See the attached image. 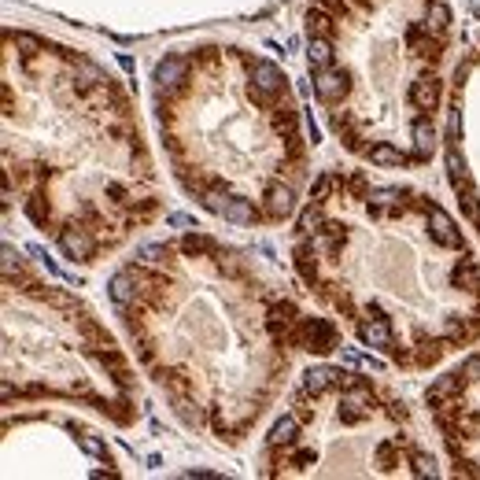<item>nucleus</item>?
Masks as SVG:
<instances>
[{
  "label": "nucleus",
  "instance_id": "obj_1",
  "mask_svg": "<svg viewBox=\"0 0 480 480\" xmlns=\"http://www.w3.org/2000/svg\"><path fill=\"white\" fill-rule=\"evenodd\" d=\"M247 67H252V81H255V89L259 93H267V96H274L277 89H281V71L274 67V63H267V59H247Z\"/></svg>",
  "mask_w": 480,
  "mask_h": 480
},
{
  "label": "nucleus",
  "instance_id": "obj_2",
  "mask_svg": "<svg viewBox=\"0 0 480 480\" xmlns=\"http://www.w3.org/2000/svg\"><path fill=\"white\" fill-rule=\"evenodd\" d=\"M428 226H433V237H436L443 247H458V244H462V237H458L455 222L447 218V211H440V207H428Z\"/></svg>",
  "mask_w": 480,
  "mask_h": 480
},
{
  "label": "nucleus",
  "instance_id": "obj_3",
  "mask_svg": "<svg viewBox=\"0 0 480 480\" xmlns=\"http://www.w3.org/2000/svg\"><path fill=\"white\" fill-rule=\"evenodd\" d=\"M59 247H63V255L74 259V262L93 255V240H89L86 233H81V229H67V233L59 237Z\"/></svg>",
  "mask_w": 480,
  "mask_h": 480
},
{
  "label": "nucleus",
  "instance_id": "obj_4",
  "mask_svg": "<svg viewBox=\"0 0 480 480\" xmlns=\"http://www.w3.org/2000/svg\"><path fill=\"white\" fill-rule=\"evenodd\" d=\"M314 89H318L322 100H336V96H344L347 81H344V74H340V71L322 67V71H318V78H314Z\"/></svg>",
  "mask_w": 480,
  "mask_h": 480
},
{
  "label": "nucleus",
  "instance_id": "obj_5",
  "mask_svg": "<svg viewBox=\"0 0 480 480\" xmlns=\"http://www.w3.org/2000/svg\"><path fill=\"white\" fill-rule=\"evenodd\" d=\"M410 96H414V104H418L421 111H433L436 100H440V89H436L433 78H418V81L410 86Z\"/></svg>",
  "mask_w": 480,
  "mask_h": 480
},
{
  "label": "nucleus",
  "instance_id": "obj_6",
  "mask_svg": "<svg viewBox=\"0 0 480 480\" xmlns=\"http://www.w3.org/2000/svg\"><path fill=\"white\" fill-rule=\"evenodd\" d=\"M358 336L366 347H392V329L385 322H366L358 329Z\"/></svg>",
  "mask_w": 480,
  "mask_h": 480
},
{
  "label": "nucleus",
  "instance_id": "obj_7",
  "mask_svg": "<svg viewBox=\"0 0 480 480\" xmlns=\"http://www.w3.org/2000/svg\"><path fill=\"white\" fill-rule=\"evenodd\" d=\"M344 373H336V370H329V366H310L307 373H303V392H314L318 395L329 380H340Z\"/></svg>",
  "mask_w": 480,
  "mask_h": 480
},
{
  "label": "nucleus",
  "instance_id": "obj_8",
  "mask_svg": "<svg viewBox=\"0 0 480 480\" xmlns=\"http://www.w3.org/2000/svg\"><path fill=\"white\" fill-rule=\"evenodd\" d=\"M181 78H185V63H181V59H163L159 67H156V81H159V89L177 86Z\"/></svg>",
  "mask_w": 480,
  "mask_h": 480
},
{
  "label": "nucleus",
  "instance_id": "obj_9",
  "mask_svg": "<svg viewBox=\"0 0 480 480\" xmlns=\"http://www.w3.org/2000/svg\"><path fill=\"white\" fill-rule=\"evenodd\" d=\"M222 218L233 222V226H252L255 222V207L247 204V200H229L226 211H222Z\"/></svg>",
  "mask_w": 480,
  "mask_h": 480
},
{
  "label": "nucleus",
  "instance_id": "obj_10",
  "mask_svg": "<svg viewBox=\"0 0 480 480\" xmlns=\"http://www.w3.org/2000/svg\"><path fill=\"white\" fill-rule=\"evenodd\" d=\"M107 288H111V300H115V303H129V300H134V295H137L134 274H115Z\"/></svg>",
  "mask_w": 480,
  "mask_h": 480
},
{
  "label": "nucleus",
  "instance_id": "obj_11",
  "mask_svg": "<svg viewBox=\"0 0 480 480\" xmlns=\"http://www.w3.org/2000/svg\"><path fill=\"white\" fill-rule=\"evenodd\" d=\"M414 148H418L421 156H433V148H436V129L428 119H421L418 126H414Z\"/></svg>",
  "mask_w": 480,
  "mask_h": 480
},
{
  "label": "nucleus",
  "instance_id": "obj_12",
  "mask_svg": "<svg viewBox=\"0 0 480 480\" xmlns=\"http://www.w3.org/2000/svg\"><path fill=\"white\" fill-rule=\"evenodd\" d=\"M292 207H295L292 189H288V185H274V189H270V211L281 218V214H292Z\"/></svg>",
  "mask_w": 480,
  "mask_h": 480
},
{
  "label": "nucleus",
  "instance_id": "obj_13",
  "mask_svg": "<svg viewBox=\"0 0 480 480\" xmlns=\"http://www.w3.org/2000/svg\"><path fill=\"white\" fill-rule=\"evenodd\" d=\"M307 56H310V63L314 67H329V59H333V45H329L325 37H310V45H307Z\"/></svg>",
  "mask_w": 480,
  "mask_h": 480
},
{
  "label": "nucleus",
  "instance_id": "obj_14",
  "mask_svg": "<svg viewBox=\"0 0 480 480\" xmlns=\"http://www.w3.org/2000/svg\"><path fill=\"white\" fill-rule=\"evenodd\" d=\"M447 170H451V181H455V189L469 185V181H466V159L458 156V148H455V144L447 148Z\"/></svg>",
  "mask_w": 480,
  "mask_h": 480
},
{
  "label": "nucleus",
  "instance_id": "obj_15",
  "mask_svg": "<svg viewBox=\"0 0 480 480\" xmlns=\"http://www.w3.org/2000/svg\"><path fill=\"white\" fill-rule=\"evenodd\" d=\"M310 344H314V351H329V347H333V325L314 322L310 325Z\"/></svg>",
  "mask_w": 480,
  "mask_h": 480
},
{
  "label": "nucleus",
  "instance_id": "obj_16",
  "mask_svg": "<svg viewBox=\"0 0 480 480\" xmlns=\"http://www.w3.org/2000/svg\"><path fill=\"white\" fill-rule=\"evenodd\" d=\"M370 163H377V167H399L403 156L388 144H377V148H370Z\"/></svg>",
  "mask_w": 480,
  "mask_h": 480
},
{
  "label": "nucleus",
  "instance_id": "obj_17",
  "mask_svg": "<svg viewBox=\"0 0 480 480\" xmlns=\"http://www.w3.org/2000/svg\"><path fill=\"white\" fill-rule=\"evenodd\" d=\"M458 377L462 373H451V377H440L433 388H428V403H440V399H447V395H451L455 388H458Z\"/></svg>",
  "mask_w": 480,
  "mask_h": 480
},
{
  "label": "nucleus",
  "instance_id": "obj_18",
  "mask_svg": "<svg viewBox=\"0 0 480 480\" xmlns=\"http://www.w3.org/2000/svg\"><path fill=\"white\" fill-rule=\"evenodd\" d=\"M295 428H300V421H295V418H281V421L274 425V433H270V443H274V447L288 443V440L295 436Z\"/></svg>",
  "mask_w": 480,
  "mask_h": 480
},
{
  "label": "nucleus",
  "instance_id": "obj_19",
  "mask_svg": "<svg viewBox=\"0 0 480 480\" xmlns=\"http://www.w3.org/2000/svg\"><path fill=\"white\" fill-rule=\"evenodd\" d=\"M458 196H462V211H466V218H469V222H480V196H476L469 185H462Z\"/></svg>",
  "mask_w": 480,
  "mask_h": 480
},
{
  "label": "nucleus",
  "instance_id": "obj_20",
  "mask_svg": "<svg viewBox=\"0 0 480 480\" xmlns=\"http://www.w3.org/2000/svg\"><path fill=\"white\" fill-rule=\"evenodd\" d=\"M447 23H451V8H447V4H428V26H447Z\"/></svg>",
  "mask_w": 480,
  "mask_h": 480
},
{
  "label": "nucleus",
  "instance_id": "obj_21",
  "mask_svg": "<svg viewBox=\"0 0 480 480\" xmlns=\"http://www.w3.org/2000/svg\"><path fill=\"white\" fill-rule=\"evenodd\" d=\"M395 196H399V189H392V185H380V189H373V196H370V200H373L377 207H392V204H395Z\"/></svg>",
  "mask_w": 480,
  "mask_h": 480
},
{
  "label": "nucleus",
  "instance_id": "obj_22",
  "mask_svg": "<svg viewBox=\"0 0 480 480\" xmlns=\"http://www.w3.org/2000/svg\"><path fill=\"white\" fill-rule=\"evenodd\" d=\"M322 226V214H318V207H307L303 214H300V229H303V233H314V229H318Z\"/></svg>",
  "mask_w": 480,
  "mask_h": 480
},
{
  "label": "nucleus",
  "instance_id": "obj_23",
  "mask_svg": "<svg viewBox=\"0 0 480 480\" xmlns=\"http://www.w3.org/2000/svg\"><path fill=\"white\" fill-rule=\"evenodd\" d=\"M329 189H333V177H329V174H322V177L314 181V185H310V200H314V204H318V200H325V196H329Z\"/></svg>",
  "mask_w": 480,
  "mask_h": 480
},
{
  "label": "nucleus",
  "instance_id": "obj_24",
  "mask_svg": "<svg viewBox=\"0 0 480 480\" xmlns=\"http://www.w3.org/2000/svg\"><path fill=\"white\" fill-rule=\"evenodd\" d=\"M137 255H141V259H148V262H159L163 255H167V244H144Z\"/></svg>",
  "mask_w": 480,
  "mask_h": 480
},
{
  "label": "nucleus",
  "instance_id": "obj_25",
  "mask_svg": "<svg viewBox=\"0 0 480 480\" xmlns=\"http://www.w3.org/2000/svg\"><path fill=\"white\" fill-rule=\"evenodd\" d=\"M81 447H86V451L93 455V458H107V447L96 440V436H81Z\"/></svg>",
  "mask_w": 480,
  "mask_h": 480
},
{
  "label": "nucleus",
  "instance_id": "obj_26",
  "mask_svg": "<svg viewBox=\"0 0 480 480\" xmlns=\"http://www.w3.org/2000/svg\"><path fill=\"white\" fill-rule=\"evenodd\" d=\"M458 129H462V115H458V107H451L447 111V137L458 141Z\"/></svg>",
  "mask_w": 480,
  "mask_h": 480
},
{
  "label": "nucleus",
  "instance_id": "obj_27",
  "mask_svg": "<svg viewBox=\"0 0 480 480\" xmlns=\"http://www.w3.org/2000/svg\"><path fill=\"white\" fill-rule=\"evenodd\" d=\"M204 204H207L211 211H218V214H222L229 200H226V196H222V192H207V196H204Z\"/></svg>",
  "mask_w": 480,
  "mask_h": 480
},
{
  "label": "nucleus",
  "instance_id": "obj_28",
  "mask_svg": "<svg viewBox=\"0 0 480 480\" xmlns=\"http://www.w3.org/2000/svg\"><path fill=\"white\" fill-rule=\"evenodd\" d=\"M418 476H436V462L428 455H418Z\"/></svg>",
  "mask_w": 480,
  "mask_h": 480
},
{
  "label": "nucleus",
  "instance_id": "obj_29",
  "mask_svg": "<svg viewBox=\"0 0 480 480\" xmlns=\"http://www.w3.org/2000/svg\"><path fill=\"white\" fill-rule=\"evenodd\" d=\"M443 333H447V340H462V336H466V325H458V322L451 318V322L443 325Z\"/></svg>",
  "mask_w": 480,
  "mask_h": 480
},
{
  "label": "nucleus",
  "instance_id": "obj_30",
  "mask_svg": "<svg viewBox=\"0 0 480 480\" xmlns=\"http://www.w3.org/2000/svg\"><path fill=\"white\" fill-rule=\"evenodd\" d=\"M462 377H480V355H473V358L462 362Z\"/></svg>",
  "mask_w": 480,
  "mask_h": 480
},
{
  "label": "nucleus",
  "instance_id": "obj_31",
  "mask_svg": "<svg viewBox=\"0 0 480 480\" xmlns=\"http://www.w3.org/2000/svg\"><path fill=\"white\" fill-rule=\"evenodd\" d=\"M15 45H19L23 52H37V37H30V34H19V37H15Z\"/></svg>",
  "mask_w": 480,
  "mask_h": 480
},
{
  "label": "nucleus",
  "instance_id": "obj_32",
  "mask_svg": "<svg viewBox=\"0 0 480 480\" xmlns=\"http://www.w3.org/2000/svg\"><path fill=\"white\" fill-rule=\"evenodd\" d=\"M167 226H196L189 214H181V211H174V214H167Z\"/></svg>",
  "mask_w": 480,
  "mask_h": 480
},
{
  "label": "nucleus",
  "instance_id": "obj_33",
  "mask_svg": "<svg viewBox=\"0 0 480 480\" xmlns=\"http://www.w3.org/2000/svg\"><path fill=\"white\" fill-rule=\"evenodd\" d=\"M362 366H366V370H377V373H385V370H388L380 358H362Z\"/></svg>",
  "mask_w": 480,
  "mask_h": 480
},
{
  "label": "nucleus",
  "instance_id": "obj_34",
  "mask_svg": "<svg viewBox=\"0 0 480 480\" xmlns=\"http://www.w3.org/2000/svg\"><path fill=\"white\" fill-rule=\"evenodd\" d=\"M119 63H122V71H134V59H129L126 52H119Z\"/></svg>",
  "mask_w": 480,
  "mask_h": 480
}]
</instances>
